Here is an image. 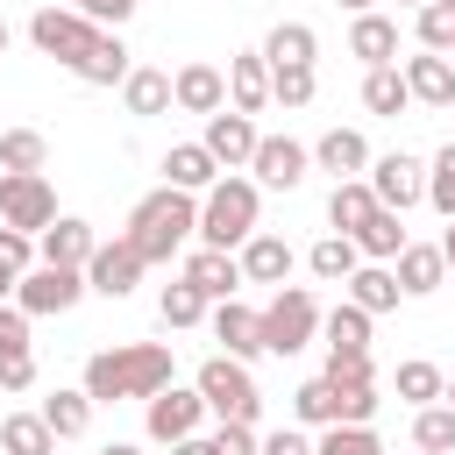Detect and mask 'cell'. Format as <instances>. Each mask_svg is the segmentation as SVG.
Segmentation results:
<instances>
[{"instance_id":"19","label":"cell","mask_w":455,"mask_h":455,"mask_svg":"<svg viewBox=\"0 0 455 455\" xmlns=\"http://www.w3.org/2000/svg\"><path fill=\"white\" fill-rule=\"evenodd\" d=\"M235 256H242V277H249V284H270V291H277V284L291 277V263H299V249H291L284 235H270V228H256Z\"/></svg>"},{"instance_id":"59","label":"cell","mask_w":455,"mask_h":455,"mask_svg":"<svg viewBox=\"0 0 455 455\" xmlns=\"http://www.w3.org/2000/svg\"><path fill=\"white\" fill-rule=\"evenodd\" d=\"M441 405H455V377H448V391H441Z\"/></svg>"},{"instance_id":"35","label":"cell","mask_w":455,"mask_h":455,"mask_svg":"<svg viewBox=\"0 0 455 455\" xmlns=\"http://www.w3.org/2000/svg\"><path fill=\"white\" fill-rule=\"evenodd\" d=\"M363 107H370V114H384V121H398V114L412 107V85H405V71H398V64H384V71H363Z\"/></svg>"},{"instance_id":"22","label":"cell","mask_w":455,"mask_h":455,"mask_svg":"<svg viewBox=\"0 0 455 455\" xmlns=\"http://www.w3.org/2000/svg\"><path fill=\"white\" fill-rule=\"evenodd\" d=\"M164 185H178V192L206 199V192L220 185V164L206 156V142H171V149H164Z\"/></svg>"},{"instance_id":"45","label":"cell","mask_w":455,"mask_h":455,"mask_svg":"<svg viewBox=\"0 0 455 455\" xmlns=\"http://www.w3.org/2000/svg\"><path fill=\"white\" fill-rule=\"evenodd\" d=\"M334 391H370L377 384V363L370 355H327V370H320Z\"/></svg>"},{"instance_id":"25","label":"cell","mask_w":455,"mask_h":455,"mask_svg":"<svg viewBox=\"0 0 455 455\" xmlns=\"http://www.w3.org/2000/svg\"><path fill=\"white\" fill-rule=\"evenodd\" d=\"M398 71H405V85H412V107H455V57L419 50V57H405Z\"/></svg>"},{"instance_id":"27","label":"cell","mask_w":455,"mask_h":455,"mask_svg":"<svg viewBox=\"0 0 455 455\" xmlns=\"http://www.w3.org/2000/svg\"><path fill=\"white\" fill-rule=\"evenodd\" d=\"M121 107L135 114V121H156V114H171L178 100H171V71H156V64H135L128 71V85H121Z\"/></svg>"},{"instance_id":"8","label":"cell","mask_w":455,"mask_h":455,"mask_svg":"<svg viewBox=\"0 0 455 455\" xmlns=\"http://www.w3.org/2000/svg\"><path fill=\"white\" fill-rule=\"evenodd\" d=\"M370 192L384 213H412V206H427V164L412 149H384V156H370Z\"/></svg>"},{"instance_id":"34","label":"cell","mask_w":455,"mask_h":455,"mask_svg":"<svg viewBox=\"0 0 455 455\" xmlns=\"http://www.w3.org/2000/svg\"><path fill=\"white\" fill-rule=\"evenodd\" d=\"M0 455H57V434L43 412H7L0 419Z\"/></svg>"},{"instance_id":"30","label":"cell","mask_w":455,"mask_h":455,"mask_svg":"<svg viewBox=\"0 0 455 455\" xmlns=\"http://www.w3.org/2000/svg\"><path fill=\"white\" fill-rule=\"evenodd\" d=\"M370 327H377V320H370L363 306H348V299H341L334 313H320V341H327V355H370Z\"/></svg>"},{"instance_id":"43","label":"cell","mask_w":455,"mask_h":455,"mask_svg":"<svg viewBox=\"0 0 455 455\" xmlns=\"http://www.w3.org/2000/svg\"><path fill=\"white\" fill-rule=\"evenodd\" d=\"M313 455H384V441H377V427H327L313 441Z\"/></svg>"},{"instance_id":"29","label":"cell","mask_w":455,"mask_h":455,"mask_svg":"<svg viewBox=\"0 0 455 455\" xmlns=\"http://www.w3.org/2000/svg\"><path fill=\"white\" fill-rule=\"evenodd\" d=\"M341 299H348V306H363V313L377 320V313H391L405 291H398V270H391V263H363V270L341 284Z\"/></svg>"},{"instance_id":"14","label":"cell","mask_w":455,"mask_h":455,"mask_svg":"<svg viewBox=\"0 0 455 455\" xmlns=\"http://www.w3.org/2000/svg\"><path fill=\"white\" fill-rule=\"evenodd\" d=\"M206 327H213L220 355H235V363H256V355H263V313H256V306H242V299H220V306L206 313Z\"/></svg>"},{"instance_id":"7","label":"cell","mask_w":455,"mask_h":455,"mask_svg":"<svg viewBox=\"0 0 455 455\" xmlns=\"http://www.w3.org/2000/svg\"><path fill=\"white\" fill-rule=\"evenodd\" d=\"M57 220V192L43 171H0V228H21V235H43Z\"/></svg>"},{"instance_id":"38","label":"cell","mask_w":455,"mask_h":455,"mask_svg":"<svg viewBox=\"0 0 455 455\" xmlns=\"http://www.w3.org/2000/svg\"><path fill=\"white\" fill-rule=\"evenodd\" d=\"M36 412L50 419V434H57V441H78V434L92 427V398H85V391H50Z\"/></svg>"},{"instance_id":"23","label":"cell","mask_w":455,"mask_h":455,"mask_svg":"<svg viewBox=\"0 0 455 455\" xmlns=\"http://www.w3.org/2000/svg\"><path fill=\"white\" fill-rule=\"evenodd\" d=\"M391 270H398V291H405V299H427V291L448 284V256H441V242H405Z\"/></svg>"},{"instance_id":"6","label":"cell","mask_w":455,"mask_h":455,"mask_svg":"<svg viewBox=\"0 0 455 455\" xmlns=\"http://www.w3.org/2000/svg\"><path fill=\"white\" fill-rule=\"evenodd\" d=\"M206 419H213V412H206L199 384H164V391L142 405V434H149L156 448H178V441H192Z\"/></svg>"},{"instance_id":"12","label":"cell","mask_w":455,"mask_h":455,"mask_svg":"<svg viewBox=\"0 0 455 455\" xmlns=\"http://www.w3.org/2000/svg\"><path fill=\"white\" fill-rule=\"evenodd\" d=\"M249 171H256V185H263V192H299V185H306V171H313V149H306V142H291V135H263V142H256V156H249Z\"/></svg>"},{"instance_id":"17","label":"cell","mask_w":455,"mask_h":455,"mask_svg":"<svg viewBox=\"0 0 455 455\" xmlns=\"http://www.w3.org/2000/svg\"><path fill=\"white\" fill-rule=\"evenodd\" d=\"M128 71H135V50L121 43V28H100V36H92V50L71 64V78H78V85H128Z\"/></svg>"},{"instance_id":"1","label":"cell","mask_w":455,"mask_h":455,"mask_svg":"<svg viewBox=\"0 0 455 455\" xmlns=\"http://www.w3.org/2000/svg\"><path fill=\"white\" fill-rule=\"evenodd\" d=\"M164 384H178V363H171V348L164 341H114V348H100L92 363H85V377H78V391L92 398V405H121V398H156Z\"/></svg>"},{"instance_id":"39","label":"cell","mask_w":455,"mask_h":455,"mask_svg":"<svg viewBox=\"0 0 455 455\" xmlns=\"http://www.w3.org/2000/svg\"><path fill=\"white\" fill-rule=\"evenodd\" d=\"M43 164H50L43 128H0V171H43Z\"/></svg>"},{"instance_id":"11","label":"cell","mask_w":455,"mask_h":455,"mask_svg":"<svg viewBox=\"0 0 455 455\" xmlns=\"http://www.w3.org/2000/svg\"><path fill=\"white\" fill-rule=\"evenodd\" d=\"M142 249L128 242V235H114V242H100L92 249V263H85V291H100V299H128L135 284H142Z\"/></svg>"},{"instance_id":"46","label":"cell","mask_w":455,"mask_h":455,"mask_svg":"<svg viewBox=\"0 0 455 455\" xmlns=\"http://www.w3.org/2000/svg\"><path fill=\"white\" fill-rule=\"evenodd\" d=\"M0 270H7V277H28V270H36V235L0 228Z\"/></svg>"},{"instance_id":"44","label":"cell","mask_w":455,"mask_h":455,"mask_svg":"<svg viewBox=\"0 0 455 455\" xmlns=\"http://www.w3.org/2000/svg\"><path fill=\"white\" fill-rule=\"evenodd\" d=\"M313 92H320V78H313V71H270V107L299 114V107H313Z\"/></svg>"},{"instance_id":"16","label":"cell","mask_w":455,"mask_h":455,"mask_svg":"<svg viewBox=\"0 0 455 455\" xmlns=\"http://www.w3.org/2000/svg\"><path fill=\"white\" fill-rule=\"evenodd\" d=\"M171 100H178L185 114L213 121V114L228 107V71H220V64H178V71H171Z\"/></svg>"},{"instance_id":"13","label":"cell","mask_w":455,"mask_h":455,"mask_svg":"<svg viewBox=\"0 0 455 455\" xmlns=\"http://www.w3.org/2000/svg\"><path fill=\"white\" fill-rule=\"evenodd\" d=\"M100 249V228L78 220V213H57L43 235H36V263H57V270H85Z\"/></svg>"},{"instance_id":"24","label":"cell","mask_w":455,"mask_h":455,"mask_svg":"<svg viewBox=\"0 0 455 455\" xmlns=\"http://www.w3.org/2000/svg\"><path fill=\"white\" fill-rule=\"evenodd\" d=\"M178 277H185V284H199L213 306H220V299H235V284H249V277H242V256H228V249H192Z\"/></svg>"},{"instance_id":"28","label":"cell","mask_w":455,"mask_h":455,"mask_svg":"<svg viewBox=\"0 0 455 455\" xmlns=\"http://www.w3.org/2000/svg\"><path fill=\"white\" fill-rule=\"evenodd\" d=\"M377 213V192H370V178H341L334 192H327V235H348L355 242V228Z\"/></svg>"},{"instance_id":"9","label":"cell","mask_w":455,"mask_h":455,"mask_svg":"<svg viewBox=\"0 0 455 455\" xmlns=\"http://www.w3.org/2000/svg\"><path fill=\"white\" fill-rule=\"evenodd\" d=\"M92 36H100V28H92L78 7H36V14H28V43H36L43 57H57L64 71L92 50Z\"/></svg>"},{"instance_id":"57","label":"cell","mask_w":455,"mask_h":455,"mask_svg":"<svg viewBox=\"0 0 455 455\" xmlns=\"http://www.w3.org/2000/svg\"><path fill=\"white\" fill-rule=\"evenodd\" d=\"M7 43H14V28H7V14H0V57H7Z\"/></svg>"},{"instance_id":"3","label":"cell","mask_w":455,"mask_h":455,"mask_svg":"<svg viewBox=\"0 0 455 455\" xmlns=\"http://www.w3.org/2000/svg\"><path fill=\"white\" fill-rule=\"evenodd\" d=\"M256 206H263V185L256 178H220L206 199H199V249H242L249 235H256Z\"/></svg>"},{"instance_id":"55","label":"cell","mask_w":455,"mask_h":455,"mask_svg":"<svg viewBox=\"0 0 455 455\" xmlns=\"http://www.w3.org/2000/svg\"><path fill=\"white\" fill-rule=\"evenodd\" d=\"M14 284H21V277H7V270H0V306H7V299H14Z\"/></svg>"},{"instance_id":"42","label":"cell","mask_w":455,"mask_h":455,"mask_svg":"<svg viewBox=\"0 0 455 455\" xmlns=\"http://www.w3.org/2000/svg\"><path fill=\"white\" fill-rule=\"evenodd\" d=\"M412 43L434 50V57H455V14L448 7H419L412 14Z\"/></svg>"},{"instance_id":"18","label":"cell","mask_w":455,"mask_h":455,"mask_svg":"<svg viewBox=\"0 0 455 455\" xmlns=\"http://www.w3.org/2000/svg\"><path fill=\"white\" fill-rule=\"evenodd\" d=\"M228 107L249 114V121L270 107V57L263 50H235L228 57Z\"/></svg>"},{"instance_id":"2","label":"cell","mask_w":455,"mask_h":455,"mask_svg":"<svg viewBox=\"0 0 455 455\" xmlns=\"http://www.w3.org/2000/svg\"><path fill=\"white\" fill-rule=\"evenodd\" d=\"M121 235L142 249V263H171L185 249V235H199V199L178 192V185H156L149 199H135V213H128Z\"/></svg>"},{"instance_id":"53","label":"cell","mask_w":455,"mask_h":455,"mask_svg":"<svg viewBox=\"0 0 455 455\" xmlns=\"http://www.w3.org/2000/svg\"><path fill=\"white\" fill-rule=\"evenodd\" d=\"M441 256H448V284H455V220H448V235H441Z\"/></svg>"},{"instance_id":"40","label":"cell","mask_w":455,"mask_h":455,"mask_svg":"<svg viewBox=\"0 0 455 455\" xmlns=\"http://www.w3.org/2000/svg\"><path fill=\"white\" fill-rule=\"evenodd\" d=\"M412 448L419 455H455V405H419L412 412Z\"/></svg>"},{"instance_id":"58","label":"cell","mask_w":455,"mask_h":455,"mask_svg":"<svg viewBox=\"0 0 455 455\" xmlns=\"http://www.w3.org/2000/svg\"><path fill=\"white\" fill-rule=\"evenodd\" d=\"M398 7H412V14H419V7H434V0H398Z\"/></svg>"},{"instance_id":"37","label":"cell","mask_w":455,"mask_h":455,"mask_svg":"<svg viewBox=\"0 0 455 455\" xmlns=\"http://www.w3.org/2000/svg\"><path fill=\"white\" fill-rule=\"evenodd\" d=\"M291 412H299V427H341V391L327 384V377H306L299 391H291Z\"/></svg>"},{"instance_id":"20","label":"cell","mask_w":455,"mask_h":455,"mask_svg":"<svg viewBox=\"0 0 455 455\" xmlns=\"http://www.w3.org/2000/svg\"><path fill=\"white\" fill-rule=\"evenodd\" d=\"M313 171H327L334 185H341V178H370V142H363V128H327V135L313 142Z\"/></svg>"},{"instance_id":"33","label":"cell","mask_w":455,"mask_h":455,"mask_svg":"<svg viewBox=\"0 0 455 455\" xmlns=\"http://www.w3.org/2000/svg\"><path fill=\"white\" fill-rule=\"evenodd\" d=\"M306 270H313L320 284H348V277L363 270V249H355L348 235H320V242L306 249Z\"/></svg>"},{"instance_id":"52","label":"cell","mask_w":455,"mask_h":455,"mask_svg":"<svg viewBox=\"0 0 455 455\" xmlns=\"http://www.w3.org/2000/svg\"><path fill=\"white\" fill-rule=\"evenodd\" d=\"M171 455H213V441H206V434H192V441H178Z\"/></svg>"},{"instance_id":"31","label":"cell","mask_w":455,"mask_h":455,"mask_svg":"<svg viewBox=\"0 0 455 455\" xmlns=\"http://www.w3.org/2000/svg\"><path fill=\"white\" fill-rule=\"evenodd\" d=\"M391 391L419 412V405H441V391H448V370L441 363H427V355H405L398 370H391Z\"/></svg>"},{"instance_id":"56","label":"cell","mask_w":455,"mask_h":455,"mask_svg":"<svg viewBox=\"0 0 455 455\" xmlns=\"http://www.w3.org/2000/svg\"><path fill=\"white\" fill-rule=\"evenodd\" d=\"M334 7H348V14H370V7H377V0H334Z\"/></svg>"},{"instance_id":"47","label":"cell","mask_w":455,"mask_h":455,"mask_svg":"<svg viewBox=\"0 0 455 455\" xmlns=\"http://www.w3.org/2000/svg\"><path fill=\"white\" fill-rule=\"evenodd\" d=\"M206 441H213V455H256V448H263V434H256V427H235V419H220Z\"/></svg>"},{"instance_id":"54","label":"cell","mask_w":455,"mask_h":455,"mask_svg":"<svg viewBox=\"0 0 455 455\" xmlns=\"http://www.w3.org/2000/svg\"><path fill=\"white\" fill-rule=\"evenodd\" d=\"M100 455H142V441H107Z\"/></svg>"},{"instance_id":"5","label":"cell","mask_w":455,"mask_h":455,"mask_svg":"<svg viewBox=\"0 0 455 455\" xmlns=\"http://www.w3.org/2000/svg\"><path fill=\"white\" fill-rule=\"evenodd\" d=\"M306 341H320V299L306 284H277L263 306V355H299Z\"/></svg>"},{"instance_id":"21","label":"cell","mask_w":455,"mask_h":455,"mask_svg":"<svg viewBox=\"0 0 455 455\" xmlns=\"http://www.w3.org/2000/svg\"><path fill=\"white\" fill-rule=\"evenodd\" d=\"M348 57H363V71H384V64H398V21L391 14H355L348 21Z\"/></svg>"},{"instance_id":"15","label":"cell","mask_w":455,"mask_h":455,"mask_svg":"<svg viewBox=\"0 0 455 455\" xmlns=\"http://www.w3.org/2000/svg\"><path fill=\"white\" fill-rule=\"evenodd\" d=\"M199 142H206V156H213L220 171H249V156H256V142H263V135H256V121H249V114L220 107V114L206 121V135H199Z\"/></svg>"},{"instance_id":"32","label":"cell","mask_w":455,"mask_h":455,"mask_svg":"<svg viewBox=\"0 0 455 455\" xmlns=\"http://www.w3.org/2000/svg\"><path fill=\"white\" fill-rule=\"evenodd\" d=\"M412 235H405V213H370L363 228H355V249H363V263H398V249H405Z\"/></svg>"},{"instance_id":"10","label":"cell","mask_w":455,"mask_h":455,"mask_svg":"<svg viewBox=\"0 0 455 455\" xmlns=\"http://www.w3.org/2000/svg\"><path fill=\"white\" fill-rule=\"evenodd\" d=\"M85 299V270H57V263H36L21 284H14V306L28 320H50V313H71Z\"/></svg>"},{"instance_id":"26","label":"cell","mask_w":455,"mask_h":455,"mask_svg":"<svg viewBox=\"0 0 455 455\" xmlns=\"http://www.w3.org/2000/svg\"><path fill=\"white\" fill-rule=\"evenodd\" d=\"M263 57H270V71H313L320 36H313L306 21H277V28L263 36Z\"/></svg>"},{"instance_id":"51","label":"cell","mask_w":455,"mask_h":455,"mask_svg":"<svg viewBox=\"0 0 455 455\" xmlns=\"http://www.w3.org/2000/svg\"><path fill=\"white\" fill-rule=\"evenodd\" d=\"M36 384V348L28 355H0V391H28Z\"/></svg>"},{"instance_id":"48","label":"cell","mask_w":455,"mask_h":455,"mask_svg":"<svg viewBox=\"0 0 455 455\" xmlns=\"http://www.w3.org/2000/svg\"><path fill=\"white\" fill-rule=\"evenodd\" d=\"M0 355H28V313L14 299L0 306Z\"/></svg>"},{"instance_id":"4","label":"cell","mask_w":455,"mask_h":455,"mask_svg":"<svg viewBox=\"0 0 455 455\" xmlns=\"http://www.w3.org/2000/svg\"><path fill=\"white\" fill-rule=\"evenodd\" d=\"M192 384H199V398H206V412H213V419L256 427L263 391H256V370H249V363H235V355H206V363L192 370Z\"/></svg>"},{"instance_id":"49","label":"cell","mask_w":455,"mask_h":455,"mask_svg":"<svg viewBox=\"0 0 455 455\" xmlns=\"http://www.w3.org/2000/svg\"><path fill=\"white\" fill-rule=\"evenodd\" d=\"M71 7H78V14L92 21V28H121V21H128V14L142 7V0H71Z\"/></svg>"},{"instance_id":"60","label":"cell","mask_w":455,"mask_h":455,"mask_svg":"<svg viewBox=\"0 0 455 455\" xmlns=\"http://www.w3.org/2000/svg\"><path fill=\"white\" fill-rule=\"evenodd\" d=\"M434 7H448V14H455V0H434Z\"/></svg>"},{"instance_id":"50","label":"cell","mask_w":455,"mask_h":455,"mask_svg":"<svg viewBox=\"0 0 455 455\" xmlns=\"http://www.w3.org/2000/svg\"><path fill=\"white\" fill-rule=\"evenodd\" d=\"M256 455H313V434L306 427H277V434H263Z\"/></svg>"},{"instance_id":"41","label":"cell","mask_w":455,"mask_h":455,"mask_svg":"<svg viewBox=\"0 0 455 455\" xmlns=\"http://www.w3.org/2000/svg\"><path fill=\"white\" fill-rule=\"evenodd\" d=\"M427 206H434L441 220H455V142H441L434 164H427Z\"/></svg>"},{"instance_id":"36","label":"cell","mask_w":455,"mask_h":455,"mask_svg":"<svg viewBox=\"0 0 455 455\" xmlns=\"http://www.w3.org/2000/svg\"><path fill=\"white\" fill-rule=\"evenodd\" d=\"M206 313H213V299H206L199 284H185V277H171V284L156 291V320H164V327H199Z\"/></svg>"}]
</instances>
